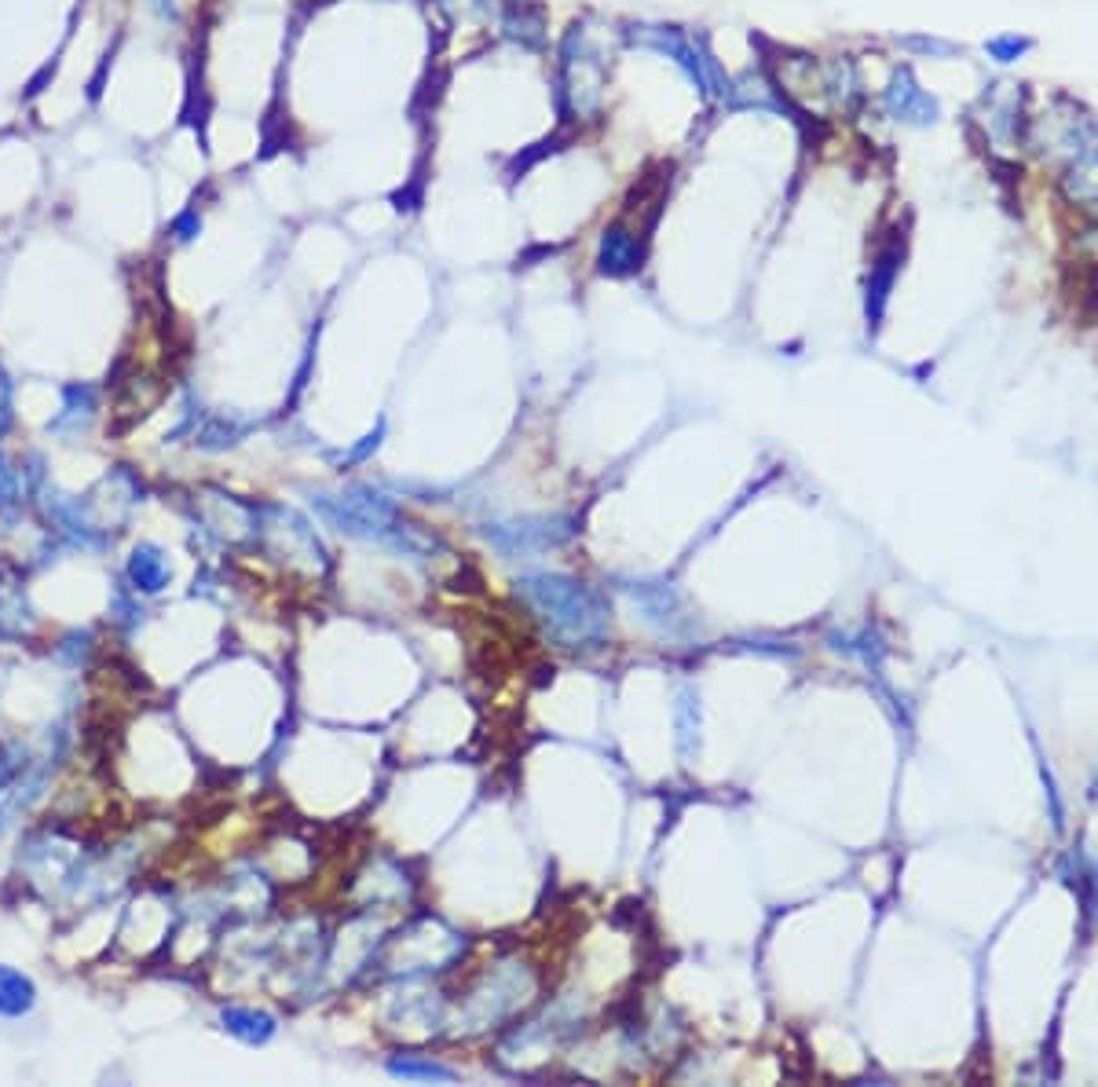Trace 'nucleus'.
I'll use <instances>...</instances> for the list:
<instances>
[{
    "label": "nucleus",
    "instance_id": "1",
    "mask_svg": "<svg viewBox=\"0 0 1098 1087\" xmlns=\"http://www.w3.org/2000/svg\"><path fill=\"white\" fill-rule=\"evenodd\" d=\"M520 593L560 644L590 649L608 638V608L587 582L568 576H531L520 582Z\"/></svg>",
    "mask_w": 1098,
    "mask_h": 1087
},
{
    "label": "nucleus",
    "instance_id": "2",
    "mask_svg": "<svg viewBox=\"0 0 1098 1087\" xmlns=\"http://www.w3.org/2000/svg\"><path fill=\"white\" fill-rule=\"evenodd\" d=\"M608 77V34L593 23H576L560 40V110L576 121H593L604 103Z\"/></svg>",
    "mask_w": 1098,
    "mask_h": 1087
},
{
    "label": "nucleus",
    "instance_id": "3",
    "mask_svg": "<svg viewBox=\"0 0 1098 1087\" xmlns=\"http://www.w3.org/2000/svg\"><path fill=\"white\" fill-rule=\"evenodd\" d=\"M627 40L638 48H652V52L674 59V63L684 70V77H689L711 103L732 99V81L725 77V70L718 66V59H714L703 37H684L678 26H627Z\"/></svg>",
    "mask_w": 1098,
    "mask_h": 1087
},
{
    "label": "nucleus",
    "instance_id": "4",
    "mask_svg": "<svg viewBox=\"0 0 1098 1087\" xmlns=\"http://www.w3.org/2000/svg\"><path fill=\"white\" fill-rule=\"evenodd\" d=\"M319 512L334 528L348 531V535H367V539H388L399 531L396 509L381 495L370 491H348L341 498H319Z\"/></svg>",
    "mask_w": 1098,
    "mask_h": 1087
},
{
    "label": "nucleus",
    "instance_id": "5",
    "mask_svg": "<svg viewBox=\"0 0 1098 1087\" xmlns=\"http://www.w3.org/2000/svg\"><path fill=\"white\" fill-rule=\"evenodd\" d=\"M883 107H886V114L904 121V125H934V121L941 118L938 99L930 92H923L909 70H898V74L890 77V85H886V92H883Z\"/></svg>",
    "mask_w": 1098,
    "mask_h": 1087
},
{
    "label": "nucleus",
    "instance_id": "6",
    "mask_svg": "<svg viewBox=\"0 0 1098 1087\" xmlns=\"http://www.w3.org/2000/svg\"><path fill=\"white\" fill-rule=\"evenodd\" d=\"M644 249L638 231H630L627 224H612L604 227V235L597 242V268L612 279H627L641 268Z\"/></svg>",
    "mask_w": 1098,
    "mask_h": 1087
},
{
    "label": "nucleus",
    "instance_id": "7",
    "mask_svg": "<svg viewBox=\"0 0 1098 1087\" xmlns=\"http://www.w3.org/2000/svg\"><path fill=\"white\" fill-rule=\"evenodd\" d=\"M502 34L523 48H542V40H546V12L539 4H528V0H509L502 8Z\"/></svg>",
    "mask_w": 1098,
    "mask_h": 1087
},
{
    "label": "nucleus",
    "instance_id": "8",
    "mask_svg": "<svg viewBox=\"0 0 1098 1087\" xmlns=\"http://www.w3.org/2000/svg\"><path fill=\"white\" fill-rule=\"evenodd\" d=\"M37 1006V985L23 971L0 966V1018H23Z\"/></svg>",
    "mask_w": 1098,
    "mask_h": 1087
},
{
    "label": "nucleus",
    "instance_id": "9",
    "mask_svg": "<svg viewBox=\"0 0 1098 1087\" xmlns=\"http://www.w3.org/2000/svg\"><path fill=\"white\" fill-rule=\"evenodd\" d=\"M128 579H133L136 590L158 593L169 582V564L161 557L158 546H136L133 557H128Z\"/></svg>",
    "mask_w": 1098,
    "mask_h": 1087
},
{
    "label": "nucleus",
    "instance_id": "10",
    "mask_svg": "<svg viewBox=\"0 0 1098 1087\" xmlns=\"http://www.w3.org/2000/svg\"><path fill=\"white\" fill-rule=\"evenodd\" d=\"M224 1029L235 1033L246 1043H264L275 1033V1018L264 1011H249V1006H227L224 1011Z\"/></svg>",
    "mask_w": 1098,
    "mask_h": 1087
},
{
    "label": "nucleus",
    "instance_id": "11",
    "mask_svg": "<svg viewBox=\"0 0 1098 1087\" xmlns=\"http://www.w3.org/2000/svg\"><path fill=\"white\" fill-rule=\"evenodd\" d=\"M893 271H898V249L879 257V268L872 271V282H868V316H879L883 311V300H886V289L893 282Z\"/></svg>",
    "mask_w": 1098,
    "mask_h": 1087
},
{
    "label": "nucleus",
    "instance_id": "12",
    "mask_svg": "<svg viewBox=\"0 0 1098 1087\" xmlns=\"http://www.w3.org/2000/svg\"><path fill=\"white\" fill-rule=\"evenodd\" d=\"M388 1070L396 1073V1076H407V1080H451V1076H455V1073L447 1070V1065L418 1062V1059H392Z\"/></svg>",
    "mask_w": 1098,
    "mask_h": 1087
},
{
    "label": "nucleus",
    "instance_id": "13",
    "mask_svg": "<svg viewBox=\"0 0 1098 1087\" xmlns=\"http://www.w3.org/2000/svg\"><path fill=\"white\" fill-rule=\"evenodd\" d=\"M1033 48V40L1029 37H1014V34H1003V37H992L989 45H985V52H989L996 63H1014V59H1022L1025 52Z\"/></svg>",
    "mask_w": 1098,
    "mask_h": 1087
},
{
    "label": "nucleus",
    "instance_id": "14",
    "mask_svg": "<svg viewBox=\"0 0 1098 1087\" xmlns=\"http://www.w3.org/2000/svg\"><path fill=\"white\" fill-rule=\"evenodd\" d=\"M15 502H18V477H15V469L0 458V512H8Z\"/></svg>",
    "mask_w": 1098,
    "mask_h": 1087
},
{
    "label": "nucleus",
    "instance_id": "15",
    "mask_svg": "<svg viewBox=\"0 0 1098 1087\" xmlns=\"http://www.w3.org/2000/svg\"><path fill=\"white\" fill-rule=\"evenodd\" d=\"M901 45L912 48V52H923V55H952L955 52V45L938 40V37H904Z\"/></svg>",
    "mask_w": 1098,
    "mask_h": 1087
},
{
    "label": "nucleus",
    "instance_id": "16",
    "mask_svg": "<svg viewBox=\"0 0 1098 1087\" xmlns=\"http://www.w3.org/2000/svg\"><path fill=\"white\" fill-rule=\"evenodd\" d=\"M12 421H15V410H12V378H8L4 367H0V436H8Z\"/></svg>",
    "mask_w": 1098,
    "mask_h": 1087
},
{
    "label": "nucleus",
    "instance_id": "17",
    "mask_svg": "<svg viewBox=\"0 0 1098 1087\" xmlns=\"http://www.w3.org/2000/svg\"><path fill=\"white\" fill-rule=\"evenodd\" d=\"M436 8L447 18H466V15L483 12V0H436Z\"/></svg>",
    "mask_w": 1098,
    "mask_h": 1087
},
{
    "label": "nucleus",
    "instance_id": "18",
    "mask_svg": "<svg viewBox=\"0 0 1098 1087\" xmlns=\"http://www.w3.org/2000/svg\"><path fill=\"white\" fill-rule=\"evenodd\" d=\"M198 231H201V217L195 213V209H187V213H180V217L173 220V235H176V242H190V238L198 235Z\"/></svg>",
    "mask_w": 1098,
    "mask_h": 1087
}]
</instances>
